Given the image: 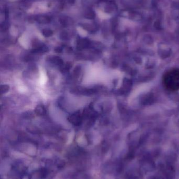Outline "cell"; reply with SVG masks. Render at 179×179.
I'll list each match as a JSON object with an SVG mask.
<instances>
[{
    "instance_id": "obj_1",
    "label": "cell",
    "mask_w": 179,
    "mask_h": 179,
    "mask_svg": "<svg viewBox=\"0 0 179 179\" xmlns=\"http://www.w3.org/2000/svg\"><path fill=\"white\" fill-rule=\"evenodd\" d=\"M163 83L168 90L171 91L179 90V69H172L166 73L163 78Z\"/></svg>"
},
{
    "instance_id": "obj_2",
    "label": "cell",
    "mask_w": 179,
    "mask_h": 179,
    "mask_svg": "<svg viewBox=\"0 0 179 179\" xmlns=\"http://www.w3.org/2000/svg\"><path fill=\"white\" fill-rule=\"evenodd\" d=\"M70 122L75 125H78L81 123V118L78 114L72 115L70 117Z\"/></svg>"
},
{
    "instance_id": "obj_3",
    "label": "cell",
    "mask_w": 179,
    "mask_h": 179,
    "mask_svg": "<svg viewBox=\"0 0 179 179\" xmlns=\"http://www.w3.org/2000/svg\"><path fill=\"white\" fill-rule=\"evenodd\" d=\"M38 22L40 23H42V24H47L48 23H50V19L47 16H40L38 18Z\"/></svg>"
},
{
    "instance_id": "obj_4",
    "label": "cell",
    "mask_w": 179,
    "mask_h": 179,
    "mask_svg": "<svg viewBox=\"0 0 179 179\" xmlns=\"http://www.w3.org/2000/svg\"><path fill=\"white\" fill-rule=\"evenodd\" d=\"M35 112L37 114L42 115L45 114V109L42 106H38L35 109Z\"/></svg>"
},
{
    "instance_id": "obj_5",
    "label": "cell",
    "mask_w": 179,
    "mask_h": 179,
    "mask_svg": "<svg viewBox=\"0 0 179 179\" xmlns=\"http://www.w3.org/2000/svg\"><path fill=\"white\" fill-rule=\"evenodd\" d=\"M9 89V87L7 85H2L1 87V93H5L6 92H8Z\"/></svg>"
},
{
    "instance_id": "obj_6",
    "label": "cell",
    "mask_w": 179,
    "mask_h": 179,
    "mask_svg": "<svg viewBox=\"0 0 179 179\" xmlns=\"http://www.w3.org/2000/svg\"><path fill=\"white\" fill-rule=\"evenodd\" d=\"M43 35H44L46 37H49L50 36H51V35H52L53 32L51 30H44L43 31Z\"/></svg>"
}]
</instances>
